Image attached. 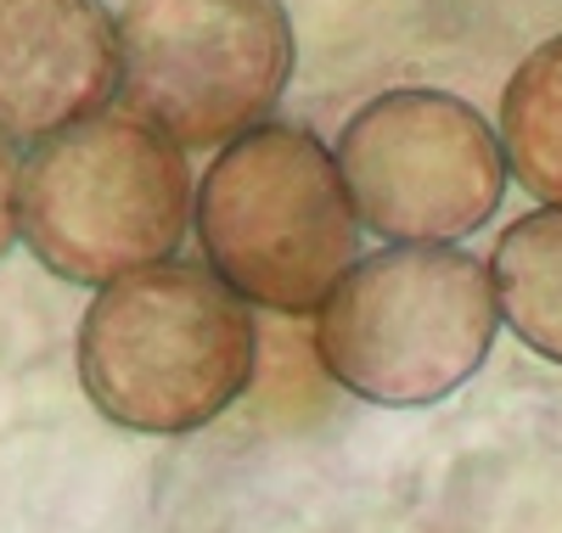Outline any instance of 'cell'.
<instances>
[{
    "instance_id": "6da1fadb",
    "label": "cell",
    "mask_w": 562,
    "mask_h": 533,
    "mask_svg": "<svg viewBox=\"0 0 562 533\" xmlns=\"http://www.w3.org/2000/svg\"><path fill=\"white\" fill-rule=\"evenodd\" d=\"M259 331L214 270L153 264L90 298L79 382L113 427L180 439L220 421L254 376Z\"/></svg>"
},
{
    "instance_id": "7a4b0ae2",
    "label": "cell",
    "mask_w": 562,
    "mask_h": 533,
    "mask_svg": "<svg viewBox=\"0 0 562 533\" xmlns=\"http://www.w3.org/2000/svg\"><path fill=\"white\" fill-rule=\"evenodd\" d=\"M192 219L209 270L276 315H321L360 264V214L338 152L299 124H259L220 147Z\"/></svg>"
},
{
    "instance_id": "3957f363",
    "label": "cell",
    "mask_w": 562,
    "mask_h": 533,
    "mask_svg": "<svg viewBox=\"0 0 562 533\" xmlns=\"http://www.w3.org/2000/svg\"><path fill=\"white\" fill-rule=\"evenodd\" d=\"M495 275L461 248H383L333 286L315 354L338 387L383 410H416L473 382L495 349Z\"/></svg>"
},
{
    "instance_id": "277c9868",
    "label": "cell",
    "mask_w": 562,
    "mask_h": 533,
    "mask_svg": "<svg viewBox=\"0 0 562 533\" xmlns=\"http://www.w3.org/2000/svg\"><path fill=\"white\" fill-rule=\"evenodd\" d=\"M18 225L52 275L113 286L175 259L192 225V169L175 140L130 113L85 118L29 152Z\"/></svg>"
},
{
    "instance_id": "5b68a950",
    "label": "cell",
    "mask_w": 562,
    "mask_h": 533,
    "mask_svg": "<svg viewBox=\"0 0 562 533\" xmlns=\"http://www.w3.org/2000/svg\"><path fill=\"white\" fill-rule=\"evenodd\" d=\"M293 79L281 0H124L119 102L180 152H214L270 124Z\"/></svg>"
},
{
    "instance_id": "8992f818",
    "label": "cell",
    "mask_w": 562,
    "mask_h": 533,
    "mask_svg": "<svg viewBox=\"0 0 562 533\" xmlns=\"http://www.w3.org/2000/svg\"><path fill=\"white\" fill-rule=\"evenodd\" d=\"M338 169L366 230L389 248H450L495 219L506 147L450 90H389L338 135Z\"/></svg>"
},
{
    "instance_id": "52a82bcc",
    "label": "cell",
    "mask_w": 562,
    "mask_h": 533,
    "mask_svg": "<svg viewBox=\"0 0 562 533\" xmlns=\"http://www.w3.org/2000/svg\"><path fill=\"white\" fill-rule=\"evenodd\" d=\"M119 95V18L102 0H0V135L52 140Z\"/></svg>"
},
{
    "instance_id": "ba28073f",
    "label": "cell",
    "mask_w": 562,
    "mask_h": 533,
    "mask_svg": "<svg viewBox=\"0 0 562 533\" xmlns=\"http://www.w3.org/2000/svg\"><path fill=\"white\" fill-rule=\"evenodd\" d=\"M495 304L524 343L562 365V203L512 219L495 241Z\"/></svg>"
},
{
    "instance_id": "9c48e42d",
    "label": "cell",
    "mask_w": 562,
    "mask_h": 533,
    "mask_svg": "<svg viewBox=\"0 0 562 533\" xmlns=\"http://www.w3.org/2000/svg\"><path fill=\"white\" fill-rule=\"evenodd\" d=\"M501 147L540 208L562 203V34L524 57L501 95Z\"/></svg>"
},
{
    "instance_id": "30bf717a",
    "label": "cell",
    "mask_w": 562,
    "mask_h": 533,
    "mask_svg": "<svg viewBox=\"0 0 562 533\" xmlns=\"http://www.w3.org/2000/svg\"><path fill=\"white\" fill-rule=\"evenodd\" d=\"M18 180H23V163L7 147V135H0V259H7L12 241L23 236V225H18Z\"/></svg>"
}]
</instances>
